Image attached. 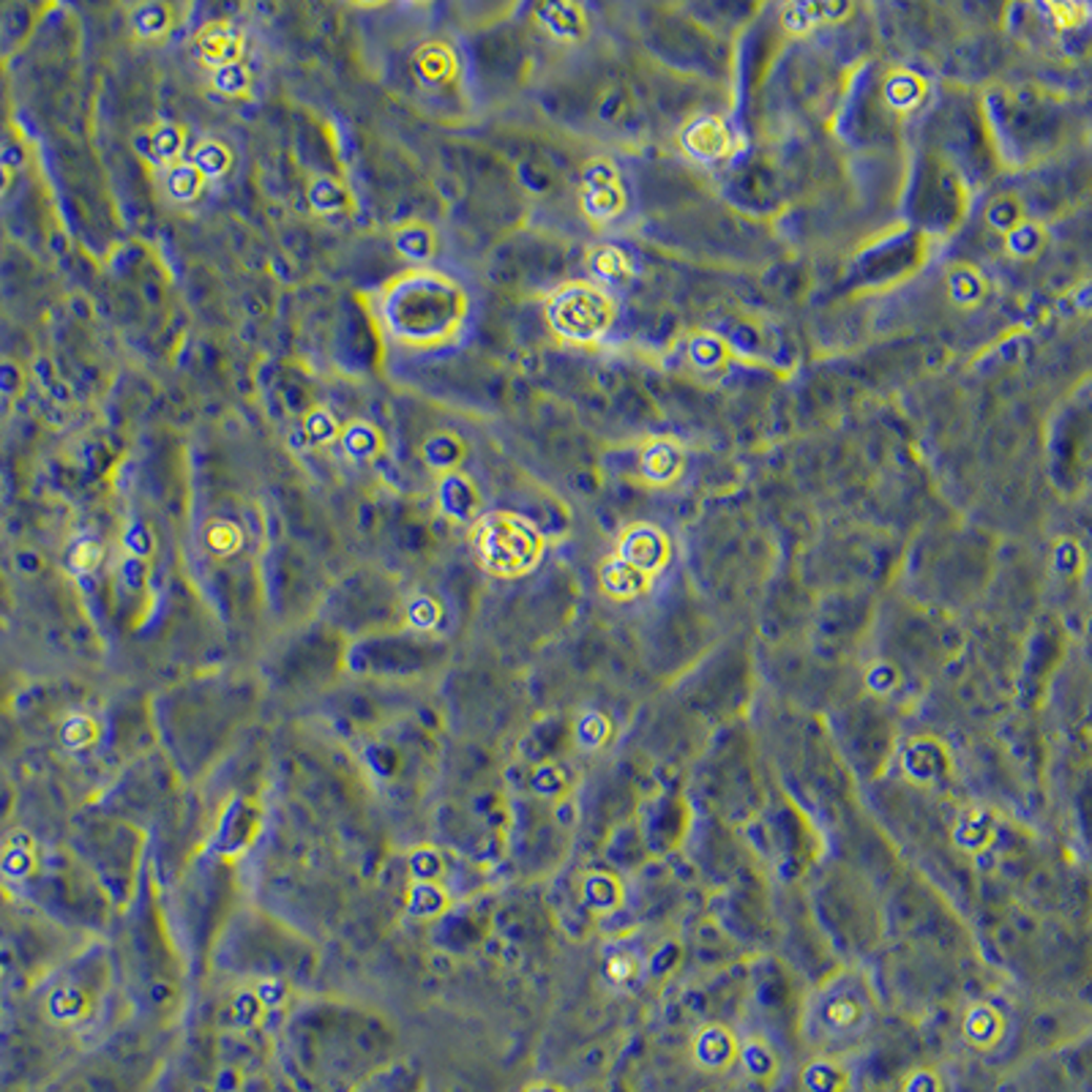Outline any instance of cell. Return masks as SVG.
<instances>
[{
    "label": "cell",
    "mask_w": 1092,
    "mask_h": 1092,
    "mask_svg": "<svg viewBox=\"0 0 1092 1092\" xmlns=\"http://www.w3.org/2000/svg\"><path fill=\"white\" fill-rule=\"evenodd\" d=\"M339 445L355 462H372L382 450V435L375 423L350 421L348 426H341Z\"/></svg>",
    "instance_id": "cell-11"
},
{
    "label": "cell",
    "mask_w": 1092,
    "mask_h": 1092,
    "mask_svg": "<svg viewBox=\"0 0 1092 1092\" xmlns=\"http://www.w3.org/2000/svg\"><path fill=\"white\" fill-rule=\"evenodd\" d=\"M208 546L218 554L238 552L240 530L232 525V522H213V525L208 527Z\"/></svg>",
    "instance_id": "cell-25"
},
{
    "label": "cell",
    "mask_w": 1092,
    "mask_h": 1092,
    "mask_svg": "<svg viewBox=\"0 0 1092 1092\" xmlns=\"http://www.w3.org/2000/svg\"><path fill=\"white\" fill-rule=\"evenodd\" d=\"M582 211L590 222H612L626 205L621 175L609 162H593L582 177Z\"/></svg>",
    "instance_id": "cell-6"
},
{
    "label": "cell",
    "mask_w": 1092,
    "mask_h": 1092,
    "mask_svg": "<svg viewBox=\"0 0 1092 1092\" xmlns=\"http://www.w3.org/2000/svg\"><path fill=\"white\" fill-rule=\"evenodd\" d=\"M134 150L153 167H167L177 164L186 150V134L177 123L162 121L153 123L148 129H140L134 134Z\"/></svg>",
    "instance_id": "cell-9"
},
{
    "label": "cell",
    "mask_w": 1092,
    "mask_h": 1092,
    "mask_svg": "<svg viewBox=\"0 0 1092 1092\" xmlns=\"http://www.w3.org/2000/svg\"><path fill=\"white\" fill-rule=\"evenodd\" d=\"M211 85L213 90H218L222 96H246L252 88V71L244 61L238 63H227V66L211 68Z\"/></svg>",
    "instance_id": "cell-20"
},
{
    "label": "cell",
    "mask_w": 1092,
    "mask_h": 1092,
    "mask_svg": "<svg viewBox=\"0 0 1092 1092\" xmlns=\"http://www.w3.org/2000/svg\"><path fill=\"white\" fill-rule=\"evenodd\" d=\"M309 203L317 213H336L344 208V189H341L339 181L334 177H317L312 186H309Z\"/></svg>",
    "instance_id": "cell-21"
},
{
    "label": "cell",
    "mask_w": 1092,
    "mask_h": 1092,
    "mask_svg": "<svg viewBox=\"0 0 1092 1092\" xmlns=\"http://www.w3.org/2000/svg\"><path fill=\"white\" fill-rule=\"evenodd\" d=\"M866 996V983H860L855 975H841L827 981L817 991L812 1010L819 1032L833 1037L855 1035L868 1022V1013H872Z\"/></svg>",
    "instance_id": "cell-5"
},
{
    "label": "cell",
    "mask_w": 1092,
    "mask_h": 1092,
    "mask_svg": "<svg viewBox=\"0 0 1092 1092\" xmlns=\"http://www.w3.org/2000/svg\"><path fill=\"white\" fill-rule=\"evenodd\" d=\"M530 1092H558V1090H552V1087H536V1090H530Z\"/></svg>",
    "instance_id": "cell-31"
},
{
    "label": "cell",
    "mask_w": 1092,
    "mask_h": 1092,
    "mask_svg": "<svg viewBox=\"0 0 1092 1092\" xmlns=\"http://www.w3.org/2000/svg\"><path fill=\"white\" fill-rule=\"evenodd\" d=\"M573 14H576V8L573 6H558V3H552V6H541L539 8V17L541 22H544V27H549L554 36H571L573 25H580V20H571Z\"/></svg>",
    "instance_id": "cell-24"
},
{
    "label": "cell",
    "mask_w": 1092,
    "mask_h": 1092,
    "mask_svg": "<svg viewBox=\"0 0 1092 1092\" xmlns=\"http://www.w3.org/2000/svg\"><path fill=\"white\" fill-rule=\"evenodd\" d=\"M189 162L197 167V172L205 181H216V177H225L232 170V150L222 140H200L191 148Z\"/></svg>",
    "instance_id": "cell-15"
},
{
    "label": "cell",
    "mask_w": 1092,
    "mask_h": 1092,
    "mask_svg": "<svg viewBox=\"0 0 1092 1092\" xmlns=\"http://www.w3.org/2000/svg\"><path fill=\"white\" fill-rule=\"evenodd\" d=\"M680 145L689 150V156L699 159V162H718V159L730 156L735 140H732L730 126L721 118L702 116L682 129Z\"/></svg>",
    "instance_id": "cell-8"
},
{
    "label": "cell",
    "mask_w": 1092,
    "mask_h": 1092,
    "mask_svg": "<svg viewBox=\"0 0 1092 1092\" xmlns=\"http://www.w3.org/2000/svg\"><path fill=\"white\" fill-rule=\"evenodd\" d=\"M470 546L478 566L500 580H517L544 558V536L530 519L513 511H489L476 519Z\"/></svg>",
    "instance_id": "cell-3"
},
{
    "label": "cell",
    "mask_w": 1092,
    "mask_h": 1092,
    "mask_svg": "<svg viewBox=\"0 0 1092 1092\" xmlns=\"http://www.w3.org/2000/svg\"><path fill=\"white\" fill-rule=\"evenodd\" d=\"M407 617H410V623H413V626H416V628H429V626H435L437 617H440V607H437V604L432 598L421 595V598L410 601Z\"/></svg>",
    "instance_id": "cell-27"
},
{
    "label": "cell",
    "mask_w": 1092,
    "mask_h": 1092,
    "mask_svg": "<svg viewBox=\"0 0 1092 1092\" xmlns=\"http://www.w3.org/2000/svg\"><path fill=\"white\" fill-rule=\"evenodd\" d=\"M121 582L126 587H129L131 593H136V590H143L145 582H148V563H145V560H136V558H129V554H126V560H123V566H121Z\"/></svg>",
    "instance_id": "cell-28"
},
{
    "label": "cell",
    "mask_w": 1092,
    "mask_h": 1092,
    "mask_svg": "<svg viewBox=\"0 0 1092 1092\" xmlns=\"http://www.w3.org/2000/svg\"><path fill=\"white\" fill-rule=\"evenodd\" d=\"M172 8L167 3H143L131 12V30L143 41H159L170 34Z\"/></svg>",
    "instance_id": "cell-17"
},
{
    "label": "cell",
    "mask_w": 1092,
    "mask_h": 1092,
    "mask_svg": "<svg viewBox=\"0 0 1092 1092\" xmlns=\"http://www.w3.org/2000/svg\"><path fill=\"white\" fill-rule=\"evenodd\" d=\"M102 558H104L102 546L96 544V541L85 539V541H80V544H77L75 549H71V568H75V571H80V573H90V571H96V568H99Z\"/></svg>",
    "instance_id": "cell-26"
},
{
    "label": "cell",
    "mask_w": 1092,
    "mask_h": 1092,
    "mask_svg": "<svg viewBox=\"0 0 1092 1092\" xmlns=\"http://www.w3.org/2000/svg\"><path fill=\"white\" fill-rule=\"evenodd\" d=\"M1000 1035V1016H996L991 1008H975L969 1010L967 1016V1037L975 1046H989L991 1041H996Z\"/></svg>",
    "instance_id": "cell-22"
},
{
    "label": "cell",
    "mask_w": 1092,
    "mask_h": 1092,
    "mask_svg": "<svg viewBox=\"0 0 1092 1092\" xmlns=\"http://www.w3.org/2000/svg\"><path fill=\"white\" fill-rule=\"evenodd\" d=\"M694 1054L702 1068H727L737 1054V1046L723 1027H708L696 1037Z\"/></svg>",
    "instance_id": "cell-13"
},
{
    "label": "cell",
    "mask_w": 1092,
    "mask_h": 1092,
    "mask_svg": "<svg viewBox=\"0 0 1092 1092\" xmlns=\"http://www.w3.org/2000/svg\"><path fill=\"white\" fill-rule=\"evenodd\" d=\"M546 322L571 344H593L614 322L612 295L590 281H568L546 300Z\"/></svg>",
    "instance_id": "cell-4"
},
{
    "label": "cell",
    "mask_w": 1092,
    "mask_h": 1092,
    "mask_svg": "<svg viewBox=\"0 0 1092 1092\" xmlns=\"http://www.w3.org/2000/svg\"><path fill=\"white\" fill-rule=\"evenodd\" d=\"M197 58L208 68L227 66V63H238L246 52V36L235 22L230 20H213L200 27L197 39H194Z\"/></svg>",
    "instance_id": "cell-7"
},
{
    "label": "cell",
    "mask_w": 1092,
    "mask_h": 1092,
    "mask_svg": "<svg viewBox=\"0 0 1092 1092\" xmlns=\"http://www.w3.org/2000/svg\"><path fill=\"white\" fill-rule=\"evenodd\" d=\"M205 184H208V181L200 175L197 167L191 162L172 164L170 170H167V177H164V189H167V194H170L175 203H194V200L203 194Z\"/></svg>",
    "instance_id": "cell-18"
},
{
    "label": "cell",
    "mask_w": 1092,
    "mask_h": 1092,
    "mask_svg": "<svg viewBox=\"0 0 1092 1092\" xmlns=\"http://www.w3.org/2000/svg\"><path fill=\"white\" fill-rule=\"evenodd\" d=\"M388 334L410 348H435L457 334L467 314L462 287L437 271L396 276L380 298Z\"/></svg>",
    "instance_id": "cell-1"
},
{
    "label": "cell",
    "mask_w": 1092,
    "mask_h": 1092,
    "mask_svg": "<svg viewBox=\"0 0 1092 1092\" xmlns=\"http://www.w3.org/2000/svg\"><path fill=\"white\" fill-rule=\"evenodd\" d=\"M123 549L129 558L136 560H148L156 549V539H153V530H150L145 522H129L126 530H123Z\"/></svg>",
    "instance_id": "cell-23"
},
{
    "label": "cell",
    "mask_w": 1092,
    "mask_h": 1092,
    "mask_svg": "<svg viewBox=\"0 0 1092 1092\" xmlns=\"http://www.w3.org/2000/svg\"><path fill=\"white\" fill-rule=\"evenodd\" d=\"M639 964H636L634 956H628V953H617L609 959V978H612L614 983H628L631 978H636V972H639Z\"/></svg>",
    "instance_id": "cell-29"
},
{
    "label": "cell",
    "mask_w": 1092,
    "mask_h": 1092,
    "mask_svg": "<svg viewBox=\"0 0 1092 1092\" xmlns=\"http://www.w3.org/2000/svg\"><path fill=\"white\" fill-rule=\"evenodd\" d=\"M396 252L402 254L410 262H426V259L435 257V235L426 225H418V222H410V225L399 227L394 235Z\"/></svg>",
    "instance_id": "cell-16"
},
{
    "label": "cell",
    "mask_w": 1092,
    "mask_h": 1092,
    "mask_svg": "<svg viewBox=\"0 0 1092 1092\" xmlns=\"http://www.w3.org/2000/svg\"><path fill=\"white\" fill-rule=\"evenodd\" d=\"M423 462L429 464L432 470L437 472H450L457 470L459 459L464 457V445L457 435L450 432H435L432 437H426V443L421 448Z\"/></svg>",
    "instance_id": "cell-14"
},
{
    "label": "cell",
    "mask_w": 1092,
    "mask_h": 1092,
    "mask_svg": "<svg viewBox=\"0 0 1092 1092\" xmlns=\"http://www.w3.org/2000/svg\"><path fill=\"white\" fill-rule=\"evenodd\" d=\"M672 560V541L653 522H634L617 536L609 554L601 560V593L612 601H634L648 595Z\"/></svg>",
    "instance_id": "cell-2"
},
{
    "label": "cell",
    "mask_w": 1092,
    "mask_h": 1092,
    "mask_svg": "<svg viewBox=\"0 0 1092 1092\" xmlns=\"http://www.w3.org/2000/svg\"><path fill=\"white\" fill-rule=\"evenodd\" d=\"M300 429H303V437H307L312 445H328L334 443V440H339L341 426L331 410L312 407L307 416H303V421H300Z\"/></svg>",
    "instance_id": "cell-19"
},
{
    "label": "cell",
    "mask_w": 1092,
    "mask_h": 1092,
    "mask_svg": "<svg viewBox=\"0 0 1092 1092\" xmlns=\"http://www.w3.org/2000/svg\"><path fill=\"white\" fill-rule=\"evenodd\" d=\"M6 186H8V175H6V170L0 167V194L6 191Z\"/></svg>",
    "instance_id": "cell-30"
},
{
    "label": "cell",
    "mask_w": 1092,
    "mask_h": 1092,
    "mask_svg": "<svg viewBox=\"0 0 1092 1092\" xmlns=\"http://www.w3.org/2000/svg\"><path fill=\"white\" fill-rule=\"evenodd\" d=\"M437 505L454 522H470L478 511V491L476 484L464 472H443L437 481Z\"/></svg>",
    "instance_id": "cell-10"
},
{
    "label": "cell",
    "mask_w": 1092,
    "mask_h": 1092,
    "mask_svg": "<svg viewBox=\"0 0 1092 1092\" xmlns=\"http://www.w3.org/2000/svg\"><path fill=\"white\" fill-rule=\"evenodd\" d=\"M454 52H450L445 44L440 41H426L423 47L416 49L413 55V68L416 75L421 77V82L432 85V82H443L454 75Z\"/></svg>",
    "instance_id": "cell-12"
}]
</instances>
